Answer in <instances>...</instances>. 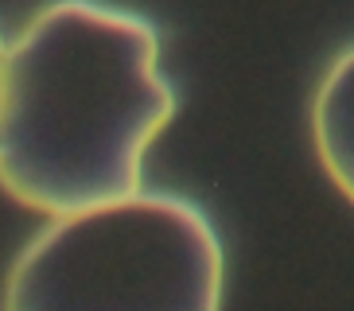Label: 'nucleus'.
<instances>
[{"mask_svg":"<svg viewBox=\"0 0 354 311\" xmlns=\"http://www.w3.org/2000/svg\"><path fill=\"white\" fill-rule=\"evenodd\" d=\"M171 113L152 23L102 0H51L8 43L0 187L51 218L136 195Z\"/></svg>","mask_w":354,"mask_h":311,"instance_id":"f257e3e1","label":"nucleus"},{"mask_svg":"<svg viewBox=\"0 0 354 311\" xmlns=\"http://www.w3.org/2000/svg\"><path fill=\"white\" fill-rule=\"evenodd\" d=\"M222 280L207 214L136 191L55 218L12 265L4 311H222Z\"/></svg>","mask_w":354,"mask_h":311,"instance_id":"f03ea898","label":"nucleus"},{"mask_svg":"<svg viewBox=\"0 0 354 311\" xmlns=\"http://www.w3.org/2000/svg\"><path fill=\"white\" fill-rule=\"evenodd\" d=\"M312 140L327 179L354 202V47L331 62L315 90Z\"/></svg>","mask_w":354,"mask_h":311,"instance_id":"7ed1b4c3","label":"nucleus"},{"mask_svg":"<svg viewBox=\"0 0 354 311\" xmlns=\"http://www.w3.org/2000/svg\"><path fill=\"white\" fill-rule=\"evenodd\" d=\"M4 59H8V47H4V35H0V86H4Z\"/></svg>","mask_w":354,"mask_h":311,"instance_id":"20e7f679","label":"nucleus"}]
</instances>
